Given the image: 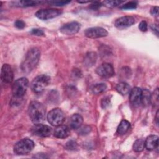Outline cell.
Instances as JSON below:
<instances>
[{
	"label": "cell",
	"mask_w": 159,
	"mask_h": 159,
	"mask_svg": "<svg viewBox=\"0 0 159 159\" xmlns=\"http://www.w3.org/2000/svg\"><path fill=\"white\" fill-rule=\"evenodd\" d=\"M96 72L98 75L105 78H111L115 74L113 66L109 63L101 64L96 68Z\"/></svg>",
	"instance_id": "obj_9"
},
{
	"label": "cell",
	"mask_w": 159,
	"mask_h": 159,
	"mask_svg": "<svg viewBox=\"0 0 159 159\" xmlns=\"http://www.w3.org/2000/svg\"><path fill=\"white\" fill-rule=\"evenodd\" d=\"M34 142L32 140L25 138L15 144L14 152L17 155H26L32 151L34 147Z\"/></svg>",
	"instance_id": "obj_5"
},
{
	"label": "cell",
	"mask_w": 159,
	"mask_h": 159,
	"mask_svg": "<svg viewBox=\"0 0 159 159\" xmlns=\"http://www.w3.org/2000/svg\"><path fill=\"white\" fill-rule=\"evenodd\" d=\"M50 5L53 6H64L70 2L69 1H50L47 2Z\"/></svg>",
	"instance_id": "obj_28"
},
{
	"label": "cell",
	"mask_w": 159,
	"mask_h": 159,
	"mask_svg": "<svg viewBox=\"0 0 159 159\" xmlns=\"http://www.w3.org/2000/svg\"><path fill=\"white\" fill-rule=\"evenodd\" d=\"M130 127V122L129 121H127V120L124 119L120 122V124L117 127V132L118 134H119L120 135H124L129 130Z\"/></svg>",
	"instance_id": "obj_20"
},
{
	"label": "cell",
	"mask_w": 159,
	"mask_h": 159,
	"mask_svg": "<svg viewBox=\"0 0 159 159\" xmlns=\"http://www.w3.org/2000/svg\"><path fill=\"white\" fill-rule=\"evenodd\" d=\"M40 58V52L37 48L30 49L26 53L23 60L20 68L25 73H29L32 71L38 64Z\"/></svg>",
	"instance_id": "obj_1"
},
{
	"label": "cell",
	"mask_w": 159,
	"mask_h": 159,
	"mask_svg": "<svg viewBox=\"0 0 159 159\" xmlns=\"http://www.w3.org/2000/svg\"><path fill=\"white\" fill-rule=\"evenodd\" d=\"M151 94L147 89L142 90V98H141V104H143V106H148L151 102Z\"/></svg>",
	"instance_id": "obj_22"
},
{
	"label": "cell",
	"mask_w": 159,
	"mask_h": 159,
	"mask_svg": "<svg viewBox=\"0 0 159 159\" xmlns=\"http://www.w3.org/2000/svg\"><path fill=\"white\" fill-rule=\"evenodd\" d=\"M135 23V19L132 16H126L117 19L114 22V25L119 29H124L130 27Z\"/></svg>",
	"instance_id": "obj_13"
},
{
	"label": "cell",
	"mask_w": 159,
	"mask_h": 159,
	"mask_svg": "<svg viewBox=\"0 0 159 159\" xmlns=\"http://www.w3.org/2000/svg\"><path fill=\"white\" fill-rule=\"evenodd\" d=\"M101 6H102V4H101V2H98V1H95V2H94L92 4H91L90 8L92 9L93 10H97V9H98Z\"/></svg>",
	"instance_id": "obj_35"
},
{
	"label": "cell",
	"mask_w": 159,
	"mask_h": 159,
	"mask_svg": "<svg viewBox=\"0 0 159 159\" xmlns=\"http://www.w3.org/2000/svg\"><path fill=\"white\" fill-rule=\"evenodd\" d=\"M124 1H104L103 2V4L109 7H116L120 4L123 3Z\"/></svg>",
	"instance_id": "obj_25"
},
{
	"label": "cell",
	"mask_w": 159,
	"mask_h": 159,
	"mask_svg": "<svg viewBox=\"0 0 159 159\" xmlns=\"http://www.w3.org/2000/svg\"><path fill=\"white\" fill-rule=\"evenodd\" d=\"M78 2H80V3H87V2H88V1H78Z\"/></svg>",
	"instance_id": "obj_39"
},
{
	"label": "cell",
	"mask_w": 159,
	"mask_h": 159,
	"mask_svg": "<svg viewBox=\"0 0 159 159\" xmlns=\"http://www.w3.org/2000/svg\"><path fill=\"white\" fill-rule=\"evenodd\" d=\"M1 78L3 83L10 84L13 81L14 73L11 66L9 64H4L1 68Z\"/></svg>",
	"instance_id": "obj_11"
},
{
	"label": "cell",
	"mask_w": 159,
	"mask_h": 159,
	"mask_svg": "<svg viewBox=\"0 0 159 159\" xmlns=\"http://www.w3.org/2000/svg\"><path fill=\"white\" fill-rule=\"evenodd\" d=\"M158 137L156 135H151L145 140V147L148 150H153L158 147Z\"/></svg>",
	"instance_id": "obj_16"
},
{
	"label": "cell",
	"mask_w": 159,
	"mask_h": 159,
	"mask_svg": "<svg viewBox=\"0 0 159 159\" xmlns=\"http://www.w3.org/2000/svg\"><path fill=\"white\" fill-rule=\"evenodd\" d=\"M142 92V90L138 87H135L130 90L129 100L134 106H139L141 104Z\"/></svg>",
	"instance_id": "obj_14"
},
{
	"label": "cell",
	"mask_w": 159,
	"mask_h": 159,
	"mask_svg": "<svg viewBox=\"0 0 159 159\" xmlns=\"http://www.w3.org/2000/svg\"><path fill=\"white\" fill-rule=\"evenodd\" d=\"M97 55L95 52H91L88 53L84 59V65L86 66H93L96 61Z\"/></svg>",
	"instance_id": "obj_18"
},
{
	"label": "cell",
	"mask_w": 159,
	"mask_h": 159,
	"mask_svg": "<svg viewBox=\"0 0 159 159\" xmlns=\"http://www.w3.org/2000/svg\"><path fill=\"white\" fill-rule=\"evenodd\" d=\"M41 2H43L39 1H19L13 2L14 4L16 6H19V7L33 6L38 5Z\"/></svg>",
	"instance_id": "obj_21"
},
{
	"label": "cell",
	"mask_w": 159,
	"mask_h": 159,
	"mask_svg": "<svg viewBox=\"0 0 159 159\" xmlns=\"http://www.w3.org/2000/svg\"><path fill=\"white\" fill-rule=\"evenodd\" d=\"M109 104H110V99L109 98H105L102 99L101 101V106L102 108L104 109L106 108L107 106H109Z\"/></svg>",
	"instance_id": "obj_34"
},
{
	"label": "cell",
	"mask_w": 159,
	"mask_h": 159,
	"mask_svg": "<svg viewBox=\"0 0 159 159\" xmlns=\"http://www.w3.org/2000/svg\"><path fill=\"white\" fill-rule=\"evenodd\" d=\"M145 148V140L142 139H139L135 140L133 145V150L135 152H140Z\"/></svg>",
	"instance_id": "obj_23"
},
{
	"label": "cell",
	"mask_w": 159,
	"mask_h": 159,
	"mask_svg": "<svg viewBox=\"0 0 159 159\" xmlns=\"http://www.w3.org/2000/svg\"><path fill=\"white\" fill-rule=\"evenodd\" d=\"M48 122L53 126H58L63 124L65 116L64 112L59 108L52 109L47 114Z\"/></svg>",
	"instance_id": "obj_6"
},
{
	"label": "cell",
	"mask_w": 159,
	"mask_h": 159,
	"mask_svg": "<svg viewBox=\"0 0 159 159\" xmlns=\"http://www.w3.org/2000/svg\"><path fill=\"white\" fill-rule=\"evenodd\" d=\"M139 29L142 31V32H145L148 29V25H147V23L143 20L142 22H140V23L139 25Z\"/></svg>",
	"instance_id": "obj_32"
},
{
	"label": "cell",
	"mask_w": 159,
	"mask_h": 159,
	"mask_svg": "<svg viewBox=\"0 0 159 159\" xmlns=\"http://www.w3.org/2000/svg\"><path fill=\"white\" fill-rule=\"evenodd\" d=\"M14 25L17 29H22L24 28V27L25 26V22L22 20H17L15 22Z\"/></svg>",
	"instance_id": "obj_33"
},
{
	"label": "cell",
	"mask_w": 159,
	"mask_h": 159,
	"mask_svg": "<svg viewBox=\"0 0 159 159\" xmlns=\"http://www.w3.org/2000/svg\"><path fill=\"white\" fill-rule=\"evenodd\" d=\"M153 96L151 95V99H150V102H154L155 104H158V88H157L155 89V91L153 93Z\"/></svg>",
	"instance_id": "obj_29"
},
{
	"label": "cell",
	"mask_w": 159,
	"mask_h": 159,
	"mask_svg": "<svg viewBox=\"0 0 159 159\" xmlns=\"http://www.w3.org/2000/svg\"><path fill=\"white\" fill-rule=\"evenodd\" d=\"M116 89L119 93L123 96L129 93L131 90L130 86L125 82H120L118 83L116 87Z\"/></svg>",
	"instance_id": "obj_19"
},
{
	"label": "cell",
	"mask_w": 159,
	"mask_h": 159,
	"mask_svg": "<svg viewBox=\"0 0 159 159\" xmlns=\"http://www.w3.org/2000/svg\"><path fill=\"white\" fill-rule=\"evenodd\" d=\"M158 12V6H153L152 7L150 10V13L152 16H157Z\"/></svg>",
	"instance_id": "obj_36"
},
{
	"label": "cell",
	"mask_w": 159,
	"mask_h": 159,
	"mask_svg": "<svg viewBox=\"0 0 159 159\" xmlns=\"http://www.w3.org/2000/svg\"><path fill=\"white\" fill-rule=\"evenodd\" d=\"M158 111H157V113H156V116H155V121H156V124H157V125H158Z\"/></svg>",
	"instance_id": "obj_38"
},
{
	"label": "cell",
	"mask_w": 159,
	"mask_h": 159,
	"mask_svg": "<svg viewBox=\"0 0 159 159\" xmlns=\"http://www.w3.org/2000/svg\"><path fill=\"white\" fill-rule=\"evenodd\" d=\"M62 13V11L57 9H42L37 11L35 13V16L41 20H48L55 18L60 16Z\"/></svg>",
	"instance_id": "obj_7"
},
{
	"label": "cell",
	"mask_w": 159,
	"mask_h": 159,
	"mask_svg": "<svg viewBox=\"0 0 159 159\" xmlns=\"http://www.w3.org/2000/svg\"><path fill=\"white\" fill-rule=\"evenodd\" d=\"M30 33L32 35H37V36H42V35H44L43 31L40 29H32Z\"/></svg>",
	"instance_id": "obj_31"
},
{
	"label": "cell",
	"mask_w": 159,
	"mask_h": 159,
	"mask_svg": "<svg viewBox=\"0 0 159 159\" xmlns=\"http://www.w3.org/2000/svg\"><path fill=\"white\" fill-rule=\"evenodd\" d=\"M28 114L33 123L40 124L45 119V107L39 101H32L28 107Z\"/></svg>",
	"instance_id": "obj_2"
},
{
	"label": "cell",
	"mask_w": 159,
	"mask_h": 159,
	"mask_svg": "<svg viewBox=\"0 0 159 159\" xmlns=\"http://www.w3.org/2000/svg\"><path fill=\"white\" fill-rule=\"evenodd\" d=\"M29 86V81L26 78L22 77L15 81L12 86V92L16 99H21L25 94Z\"/></svg>",
	"instance_id": "obj_3"
},
{
	"label": "cell",
	"mask_w": 159,
	"mask_h": 159,
	"mask_svg": "<svg viewBox=\"0 0 159 159\" xmlns=\"http://www.w3.org/2000/svg\"><path fill=\"white\" fill-rule=\"evenodd\" d=\"M50 81V76L46 75H40L32 80L30 84V88L34 93H40L48 85Z\"/></svg>",
	"instance_id": "obj_4"
},
{
	"label": "cell",
	"mask_w": 159,
	"mask_h": 159,
	"mask_svg": "<svg viewBox=\"0 0 159 159\" xmlns=\"http://www.w3.org/2000/svg\"><path fill=\"white\" fill-rule=\"evenodd\" d=\"M81 25L77 22H71L64 24L60 29L61 33L65 35H73L76 34L80 29Z\"/></svg>",
	"instance_id": "obj_12"
},
{
	"label": "cell",
	"mask_w": 159,
	"mask_h": 159,
	"mask_svg": "<svg viewBox=\"0 0 159 159\" xmlns=\"http://www.w3.org/2000/svg\"><path fill=\"white\" fill-rule=\"evenodd\" d=\"M137 3L136 1H130L127 2L126 4L122 5L120 7L122 9H134L137 7Z\"/></svg>",
	"instance_id": "obj_26"
},
{
	"label": "cell",
	"mask_w": 159,
	"mask_h": 159,
	"mask_svg": "<svg viewBox=\"0 0 159 159\" xmlns=\"http://www.w3.org/2000/svg\"><path fill=\"white\" fill-rule=\"evenodd\" d=\"M52 128L50 126L41 123L35 124L31 129V132L33 135L41 137H49L52 134Z\"/></svg>",
	"instance_id": "obj_8"
},
{
	"label": "cell",
	"mask_w": 159,
	"mask_h": 159,
	"mask_svg": "<svg viewBox=\"0 0 159 159\" xmlns=\"http://www.w3.org/2000/svg\"><path fill=\"white\" fill-rule=\"evenodd\" d=\"M153 31L155 32V33L157 35H158V25L157 24H154V25H152V27H151Z\"/></svg>",
	"instance_id": "obj_37"
},
{
	"label": "cell",
	"mask_w": 159,
	"mask_h": 159,
	"mask_svg": "<svg viewBox=\"0 0 159 159\" xmlns=\"http://www.w3.org/2000/svg\"><path fill=\"white\" fill-rule=\"evenodd\" d=\"M70 131L69 128L65 125H60L57 126L54 130L53 135L58 139H65L70 135Z\"/></svg>",
	"instance_id": "obj_15"
},
{
	"label": "cell",
	"mask_w": 159,
	"mask_h": 159,
	"mask_svg": "<svg viewBox=\"0 0 159 159\" xmlns=\"http://www.w3.org/2000/svg\"><path fill=\"white\" fill-rule=\"evenodd\" d=\"M106 89V85L104 83H98L93 86L92 91L94 94H99Z\"/></svg>",
	"instance_id": "obj_24"
},
{
	"label": "cell",
	"mask_w": 159,
	"mask_h": 159,
	"mask_svg": "<svg viewBox=\"0 0 159 159\" xmlns=\"http://www.w3.org/2000/svg\"><path fill=\"white\" fill-rule=\"evenodd\" d=\"M84 35L88 38L96 39L107 36L108 35V32L102 27H94L86 29L84 31Z\"/></svg>",
	"instance_id": "obj_10"
},
{
	"label": "cell",
	"mask_w": 159,
	"mask_h": 159,
	"mask_svg": "<svg viewBox=\"0 0 159 159\" xmlns=\"http://www.w3.org/2000/svg\"><path fill=\"white\" fill-rule=\"evenodd\" d=\"M77 143L74 140H70L66 142L65 145V148L68 150H75L77 148Z\"/></svg>",
	"instance_id": "obj_27"
},
{
	"label": "cell",
	"mask_w": 159,
	"mask_h": 159,
	"mask_svg": "<svg viewBox=\"0 0 159 159\" xmlns=\"http://www.w3.org/2000/svg\"><path fill=\"white\" fill-rule=\"evenodd\" d=\"M83 122V119L82 116L78 114H75L72 115L69 120L70 127L73 129H79Z\"/></svg>",
	"instance_id": "obj_17"
},
{
	"label": "cell",
	"mask_w": 159,
	"mask_h": 159,
	"mask_svg": "<svg viewBox=\"0 0 159 159\" xmlns=\"http://www.w3.org/2000/svg\"><path fill=\"white\" fill-rule=\"evenodd\" d=\"M91 128L89 126L85 125L81 129H80L79 131V134H80L81 135H87L91 132Z\"/></svg>",
	"instance_id": "obj_30"
}]
</instances>
